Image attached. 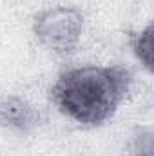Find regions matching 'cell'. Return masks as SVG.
Wrapping results in <instances>:
<instances>
[{
	"label": "cell",
	"mask_w": 154,
	"mask_h": 156,
	"mask_svg": "<svg viewBox=\"0 0 154 156\" xmlns=\"http://www.w3.org/2000/svg\"><path fill=\"white\" fill-rule=\"evenodd\" d=\"M40 123V113L29 102L18 96H9L0 102V125L18 131L29 133Z\"/></svg>",
	"instance_id": "obj_3"
},
{
	"label": "cell",
	"mask_w": 154,
	"mask_h": 156,
	"mask_svg": "<svg viewBox=\"0 0 154 156\" xmlns=\"http://www.w3.org/2000/svg\"><path fill=\"white\" fill-rule=\"evenodd\" d=\"M131 83L132 73L123 66H83L62 73L51 98L65 116L94 127L114 116Z\"/></svg>",
	"instance_id": "obj_1"
},
{
	"label": "cell",
	"mask_w": 154,
	"mask_h": 156,
	"mask_svg": "<svg viewBox=\"0 0 154 156\" xmlns=\"http://www.w3.org/2000/svg\"><path fill=\"white\" fill-rule=\"evenodd\" d=\"M33 31L38 42L47 49L69 55L80 44L83 33V15L76 7H67V5L49 7L37 15Z\"/></svg>",
	"instance_id": "obj_2"
},
{
	"label": "cell",
	"mask_w": 154,
	"mask_h": 156,
	"mask_svg": "<svg viewBox=\"0 0 154 156\" xmlns=\"http://www.w3.org/2000/svg\"><path fill=\"white\" fill-rule=\"evenodd\" d=\"M131 45L134 55L142 60V64L151 71L152 69V24H149L142 33H136L131 37Z\"/></svg>",
	"instance_id": "obj_4"
}]
</instances>
